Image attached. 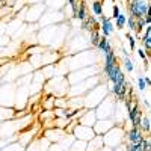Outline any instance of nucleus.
I'll return each instance as SVG.
<instances>
[{
	"instance_id": "obj_12",
	"label": "nucleus",
	"mask_w": 151,
	"mask_h": 151,
	"mask_svg": "<svg viewBox=\"0 0 151 151\" xmlns=\"http://www.w3.org/2000/svg\"><path fill=\"white\" fill-rule=\"evenodd\" d=\"M127 24H129V29H130V30H134V29H136V21H134L133 17H130V18L127 20Z\"/></svg>"
},
{
	"instance_id": "obj_2",
	"label": "nucleus",
	"mask_w": 151,
	"mask_h": 151,
	"mask_svg": "<svg viewBox=\"0 0 151 151\" xmlns=\"http://www.w3.org/2000/svg\"><path fill=\"white\" fill-rule=\"evenodd\" d=\"M129 139H130V142L132 144H137V142H141L144 137H142V134H141V132H139V129L137 127H133L130 132H129Z\"/></svg>"
},
{
	"instance_id": "obj_1",
	"label": "nucleus",
	"mask_w": 151,
	"mask_h": 151,
	"mask_svg": "<svg viewBox=\"0 0 151 151\" xmlns=\"http://www.w3.org/2000/svg\"><path fill=\"white\" fill-rule=\"evenodd\" d=\"M130 12L133 18H144L150 12V3L144 0H133L130 3Z\"/></svg>"
},
{
	"instance_id": "obj_17",
	"label": "nucleus",
	"mask_w": 151,
	"mask_h": 151,
	"mask_svg": "<svg viewBox=\"0 0 151 151\" xmlns=\"http://www.w3.org/2000/svg\"><path fill=\"white\" fill-rule=\"evenodd\" d=\"M144 80H145L147 86H150V83H151V79H150V76H145V77H144Z\"/></svg>"
},
{
	"instance_id": "obj_14",
	"label": "nucleus",
	"mask_w": 151,
	"mask_h": 151,
	"mask_svg": "<svg viewBox=\"0 0 151 151\" xmlns=\"http://www.w3.org/2000/svg\"><path fill=\"white\" fill-rule=\"evenodd\" d=\"M137 55H139L141 59H147V53H145V50H142V48L137 50Z\"/></svg>"
},
{
	"instance_id": "obj_3",
	"label": "nucleus",
	"mask_w": 151,
	"mask_h": 151,
	"mask_svg": "<svg viewBox=\"0 0 151 151\" xmlns=\"http://www.w3.org/2000/svg\"><path fill=\"white\" fill-rule=\"evenodd\" d=\"M97 47H98L100 50H101V52H103L104 55H107V53H110V52H112L110 44H109V41L106 40V38H100V41H98Z\"/></svg>"
},
{
	"instance_id": "obj_18",
	"label": "nucleus",
	"mask_w": 151,
	"mask_h": 151,
	"mask_svg": "<svg viewBox=\"0 0 151 151\" xmlns=\"http://www.w3.org/2000/svg\"><path fill=\"white\" fill-rule=\"evenodd\" d=\"M144 127H145V130H150V121H148V119H145V124H144Z\"/></svg>"
},
{
	"instance_id": "obj_10",
	"label": "nucleus",
	"mask_w": 151,
	"mask_h": 151,
	"mask_svg": "<svg viewBox=\"0 0 151 151\" xmlns=\"http://www.w3.org/2000/svg\"><path fill=\"white\" fill-rule=\"evenodd\" d=\"M98 41H100V33H98L97 30H92V32H91V42H92L94 45H97Z\"/></svg>"
},
{
	"instance_id": "obj_16",
	"label": "nucleus",
	"mask_w": 151,
	"mask_h": 151,
	"mask_svg": "<svg viewBox=\"0 0 151 151\" xmlns=\"http://www.w3.org/2000/svg\"><path fill=\"white\" fill-rule=\"evenodd\" d=\"M129 41H130V47H132V48H134V38L129 35Z\"/></svg>"
},
{
	"instance_id": "obj_6",
	"label": "nucleus",
	"mask_w": 151,
	"mask_h": 151,
	"mask_svg": "<svg viewBox=\"0 0 151 151\" xmlns=\"http://www.w3.org/2000/svg\"><path fill=\"white\" fill-rule=\"evenodd\" d=\"M101 30H103V33L106 36H109L113 32V24H112V21L109 18H106L104 21H101Z\"/></svg>"
},
{
	"instance_id": "obj_4",
	"label": "nucleus",
	"mask_w": 151,
	"mask_h": 151,
	"mask_svg": "<svg viewBox=\"0 0 151 151\" xmlns=\"http://www.w3.org/2000/svg\"><path fill=\"white\" fill-rule=\"evenodd\" d=\"M95 26H97V21H95V18H92V17H88L86 20L82 21V27H83L85 30H91V32H92V27H94V30H95Z\"/></svg>"
},
{
	"instance_id": "obj_9",
	"label": "nucleus",
	"mask_w": 151,
	"mask_h": 151,
	"mask_svg": "<svg viewBox=\"0 0 151 151\" xmlns=\"http://www.w3.org/2000/svg\"><path fill=\"white\" fill-rule=\"evenodd\" d=\"M92 11H94V14L95 15H103V6L100 2H94L92 3Z\"/></svg>"
},
{
	"instance_id": "obj_8",
	"label": "nucleus",
	"mask_w": 151,
	"mask_h": 151,
	"mask_svg": "<svg viewBox=\"0 0 151 151\" xmlns=\"http://www.w3.org/2000/svg\"><path fill=\"white\" fill-rule=\"evenodd\" d=\"M115 20H116V27H118V29H122V27L125 26V23H127V17L122 15V14H119Z\"/></svg>"
},
{
	"instance_id": "obj_7",
	"label": "nucleus",
	"mask_w": 151,
	"mask_h": 151,
	"mask_svg": "<svg viewBox=\"0 0 151 151\" xmlns=\"http://www.w3.org/2000/svg\"><path fill=\"white\" fill-rule=\"evenodd\" d=\"M113 65H116V60H115V55H113V52H110V53L106 55V68H110Z\"/></svg>"
},
{
	"instance_id": "obj_5",
	"label": "nucleus",
	"mask_w": 151,
	"mask_h": 151,
	"mask_svg": "<svg viewBox=\"0 0 151 151\" xmlns=\"http://www.w3.org/2000/svg\"><path fill=\"white\" fill-rule=\"evenodd\" d=\"M76 17H77L79 20H86L88 18V14H86V6H85V3L83 2H80V5L77 6V11H76V14H74Z\"/></svg>"
},
{
	"instance_id": "obj_13",
	"label": "nucleus",
	"mask_w": 151,
	"mask_h": 151,
	"mask_svg": "<svg viewBox=\"0 0 151 151\" xmlns=\"http://www.w3.org/2000/svg\"><path fill=\"white\" fill-rule=\"evenodd\" d=\"M137 85H139V89H141V91H144L145 88H147V83H145V80H144L142 77L137 79Z\"/></svg>"
},
{
	"instance_id": "obj_15",
	"label": "nucleus",
	"mask_w": 151,
	"mask_h": 151,
	"mask_svg": "<svg viewBox=\"0 0 151 151\" xmlns=\"http://www.w3.org/2000/svg\"><path fill=\"white\" fill-rule=\"evenodd\" d=\"M119 14H121V12H119L118 6H113V18H116V17H118Z\"/></svg>"
},
{
	"instance_id": "obj_11",
	"label": "nucleus",
	"mask_w": 151,
	"mask_h": 151,
	"mask_svg": "<svg viewBox=\"0 0 151 151\" xmlns=\"http://www.w3.org/2000/svg\"><path fill=\"white\" fill-rule=\"evenodd\" d=\"M124 64H125V68H127L129 71H133V70H134V65H133V60H132V59L125 58V59H124Z\"/></svg>"
}]
</instances>
